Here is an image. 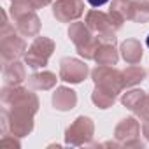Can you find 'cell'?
<instances>
[{"label": "cell", "mask_w": 149, "mask_h": 149, "mask_svg": "<svg viewBox=\"0 0 149 149\" xmlns=\"http://www.w3.org/2000/svg\"><path fill=\"white\" fill-rule=\"evenodd\" d=\"M0 100H2L4 109L7 111H21V112H28L33 114L39 111V98L35 93H32L26 88L19 86H13V84H6L0 93Z\"/></svg>", "instance_id": "1"}, {"label": "cell", "mask_w": 149, "mask_h": 149, "mask_svg": "<svg viewBox=\"0 0 149 149\" xmlns=\"http://www.w3.org/2000/svg\"><path fill=\"white\" fill-rule=\"evenodd\" d=\"M2 18H4V23H2V32H0V54H2L4 61H13L25 56L28 47H26L25 37L19 35L13 25L7 23L6 11L2 13Z\"/></svg>", "instance_id": "2"}, {"label": "cell", "mask_w": 149, "mask_h": 149, "mask_svg": "<svg viewBox=\"0 0 149 149\" xmlns=\"http://www.w3.org/2000/svg\"><path fill=\"white\" fill-rule=\"evenodd\" d=\"M68 37L76 44L79 56H83L84 60H93L95 58L97 49L100 46V39H98V35L93 37V32L88 28L86 23H83V21L72 23L70 28H68Z\"/></svg>", "instance_id": "3"}, {"label": "cell", "mask_w": 149, "mask_h": 149, "mask_svg": "<svg viewBox=\"0 0 149 149\" xmlns=\"http://www.w3.org/2000/svg\"><path fill=\"white\" fill-rule=\"evenodd\" d=\"M91 79L97 88H102L112 95H119L125 88L123 84V74L114 65H98L91 70Z\"/></svg>", "instance_id": "4"}, {"label": "cell", "mask_w": 149, "mask_h": 149, "mask_svg": "<svg viewBox=\"0 0 149 149\" xmlns=\"http://www.w3.org/2000/svg\"><path fill=\"white\" fill-rule=\"evenodd\" d=\"M53 51H54V42L49 37L37 35L33 39V42L30 44V47L26 49V53H25V63L33 70L42 68V67L47 65Z\"/></svg>", "instance_id": "5"}, {"label": "cell", "mask_w": 149, "mask_h": 149, "mask_svg": "<svg viewBox=\"0 0 149 149\" xmlns=\"http://www.w3.org/2000/svg\"><path fill=\"white\" fill-rule=\"evenodd\" d=\"M95 133V125L88 116H79L76 121H74L67 132H65V144L67 146H84L93 139Z\"/></svg>", "instance_id": "6"}, {"label": "cell", "mask_w": 149, "mask_h": 149, "mask_svg": "<svg viewBox=\"0 0 149 149\" xmlns=\"http://www.w3.org/2000/svg\"><path fill=\"white\" fill-rule=\"evenodd\" d=\"M139 137H140V123L135 118H125L114 128V139L119 146L144 147V142H140Z\"/></svg>", "instance_id": "7"}, {"label": "cell", "mask_w": 149, "mask_h": 149, "mask_svg": "<svg viewBox=\"0 0 149 149\" xmlns=\"http://www.w3.org/2000/svg\"><path fill=\"white\" fill-rule=\"evenodd\" d=\"M88 65L77 58H63L60 61V79L70 84H79L88 76Z\"/></svg>", "instance_id": "8"}, {"label": "cell", "mask_w": 149, "mask_h": 149, "mask_svg": "<svg viewBox=\"0 0 149 149\" xmlns=\"http://www.w3.org/2000/svg\"><path fill=\"white\" fill-rule=\"evenodd\" d=\"M84 14V2L83 0H56L53 4V16L60 23L76 21Z\"/></svg>", "instance_id": "9"}, {"label": "cell", "mask_w": 149, "mask_h": 149, "mask_svg": "<svg viewBox=\"0 0 149 149\" xmlns=\"http://www.w3.org/2000/svg\"><path fill=\"white\" fill-rule=\"evenodd\" d=\"M121 104H123L128 111H132L135 116H139L140 121L146 119V118H149V100H147L146 91H142V90L126 91V93H123V97H121Z\"/></svg>", "instance_id": "10"}, {"label": "cell", "mask_w": 149, "mask_h": 149, "mask_svg": "<svg viewBox=\"0 0 149 149\" xmlns=\"http://www.w3.org/2000/svg\"><path fill=\"white\" fill-rule=\"evenodd\" d=\"M84 23L88 25V28L97 33V35H114L118 30L114 28V23L109 16V13H102L98 9H91L88 14H86V19Z\"/></svg>", "instance_id": "11"}, {"label": "cell", "mask_w": 149, "mask_h": 149, "mask_svg": "<svg viewBox=\"0 0 149 149\" xmlns=\"http://www.w3.org/2000/svg\"><path fill=\"white\" fill-rule=\"evenodd\" d=\"M109 16H111V19L114 23V28L119 30L126 19L132 21V16H133V0H112L111 9H109Z\"/></svg>", "instance_id": "12"}, {"label": "cell", "mask_w": 149, "mask_h": 149, "mask_svg": "<svg viewBox=\"0 0 149 149\" xmlns=\"http://www.w3.org/2000/svg\"><path fill=\"white\" fill-rule=\"evenodd\" d=\"M2 77L6 84H13V86H19L25 79H26V68L21 61L13 60V61H4L2 67Z\"/></svg>", "instance_id": "13"}, {"label": "cell", "mask_w": 149, "mask_h": 149, "mask_svg": "<svg viewBox=\"0 0 149 149\" xmlns=\"http://www.w3.org/2000/svg\"><path fill=\"white\" fill-rule=\"evenodd\" d=\"M14 23H16V26H14L16 32L23 37H37L39 32H40V19L35 14V11L16 18Z\"/></svg>", "instance_id": "14"}, {"label": "cell", "mask_w": 149, "mask_h": 149, "mask_svg": "<svg viewBox=\"0 0 149 149\" xmlns=\"http://www.w3.org/2000/svg\"><path fill=\"white\" fill-rule=\"evenodd\" d=\"M77 104V95L74 90L67 88V86H60L56 88V91L53 93V105L56 111H72Z\"/></svg>", "instance_id": "15"}, {"label": "cell", "mask_w": 149, "mask_h": 149, "mask_svg": "<svg viewBox=\"0 0 149 149\" xmlns=\"http://www.w3.org/2000/svg\"><path fill=\"white\" fill-rule=\"evenodd\" d=\"M119 51H121L123 60H125L128 65H137V63H140L142 54H144L142 44H140V40H137V39H126V40L121 44Z\"/></svg>", "instance_id": "16"}, {"label": "cell", "mask_w": 149, "mask_h": 149, "mask_svg": "<svg viewBox=\"0 0 149 149\" xmlns=\"http://www.w3.org/2000/svg\"><path fill=\"white\" fill-rule=\"evenodd\" d=\"M56 81H58L56 74H53V72H49V70L35 72V74H32V76L28 77L30 88L39 90V91H47V90L54 88V86H56Z\"/></svg>", "instance_id": "17"}, {"label": "cell", "mask_w": 149, "mask_h": 149, "mask_svg": "<svg viewBox=\"0 0 149 149\" xmlns=\"http://www.w3.org/2000/svg\"><path fill=\"white\" fill-rule=\"evenodd\" d=\"M114 46L116 44H112V42H102L100 40V46H98L97 54H95L93 60L98 65H116L118 60H119V54H118Z\"/></svg>", "instance_id": "18"}, {"label": "cell", "mask_w": 149, "mask_h": 149, "mask_svg": "<svg viewBox=\"0 0 149 149\" xmlns=\"http://www.w3.org/2000/svg\"><path fill=\"white\" fill-rule=\"evenodd\" d=\"M121 74H123L125 88L135 86V84H139V83H142L146 79V70L140 65H128L125 70H121Z\"/></svg>", "instance_id": "19"}, {"label": "cell", "mask_w": 149, "mask_h": 149, "mask_svg": "<svg viewBox=\"0 0 149 149\" xmlns=\"http://www.w3.org/2000/svg\"><path fill=\"white\" fill-rule=\"evenodd\" d=\"M91 102H93L98 109H109V107L114 105L116 95H112V93H109V91H105V90L95 86V90H93V93H91Z\"/></svg>", "instance_id": "20"}, {"label": "cell", "mask_w": 149, "mask_h": 149, "mask_svg": "<svg viewBox=\"0 0 149 149\" xmlns=\"http://www.w3.org/2000/svg\"><path fill=\"white\" fill-rule=\"evenodd\" d=\"M132 21H135V23H147L149 21V0H133Z\"/></svg>", "instance_id": "21"}, {"label": "cell", "mask_w": 149, "mask_h": 149, "mask_svg": "<svg viewBox=\"0 0 149 149\" xmlns=\"http://www.w3.org/2000/svg\"><path fill=\"white\" fill-rule=\"evenodd\" d=\"M9 11H11L13 19H16V18H19L23 14H28V13L35 11V7H33V4L30 2V0H13Z\"/></svg>", "instance_id": "22"}, {"label": "cell", "mask_w": 149, "mask_h": 149, "mask_svg": "<svg viewBox=\"0 0 149 149\" xmlns=\"http://www.w3.org/2000/svg\"><path fill=\"white\" fill-rule=\"evenodd\" d=\"M30 2L33 4V7H35V11L37 9H40V7H46V6H49L53 0H30Z\"/></svg>", "instance_id": "23"}, {"label": "cell", "mask_w": 149, "mask_h": 149, "mask_svg": "<svg viewBox=\"0 0 149 149\" xmlns=\"http://www.w3.org/2000/svg\"><path fill=\"white\" fill-rule=\"evenodd\" d=\"M142 135H144L146 140L149 142V118L142 119Z\"/></svg>", "instance_id": "24"}, {"label": "cell", "mask_w": 149, "mask_h": 149, "mask_svg": "<svg viewBox=\"0 0 149 149\" xmlns=\"http://www.w3.org/2000/svg\"><path fill=\"white\" fill-rule=\"evenodd\" d=\"M109 0H88V4L91 6V7H102L104 4H107Z\"/></svg>", "instance_id": "25"}, {"label": "cell", "mask_w": 149, "mask_h": 149, "mask_svg": "<svg viewBox=\"0 0 149 149\" xmlns=\"http://www.w3.org/2000/svg\"><path fill=\"white\" fill-rule=\"evenodd\" d=\"M146 44H147V47H149V35H147V39H146Z\"/></svg>", "instance_id": "26"}]
</instances>
